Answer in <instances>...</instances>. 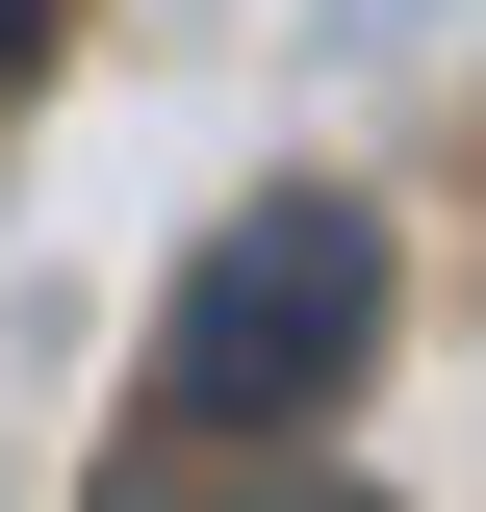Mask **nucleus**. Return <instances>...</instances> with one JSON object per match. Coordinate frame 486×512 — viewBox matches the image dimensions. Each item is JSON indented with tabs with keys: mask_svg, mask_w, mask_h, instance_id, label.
<instances>
[{
	"mask_svg": "<svg viewBox=\"0 0 486 512\" xmlns=\"http://www.w3.org/2000/svg\"><path fill=\"white\" fill-rule=\"evenodd\" d=\"M359 359H384V205L282 180V205H231V231L180 256V333H154V410H180V436H307V410H333Z\"/></svg>",
	"mask_w": 486,
	"mask_h": 512,
	"instance_id": "nucleus-1",
	"label": "nucleus"
},
{
	"mask_svg": "<svg viewBox=\"0 0 486 512\" xmlns=\"http://www.w3.org/2000/svg\"><path fill=\"white\" fill-rule=\"evenodd\" d=\"M26 52H52V0H0V77H26Z\"/></svg>",
	"mask_w": 486,
	"mask_h": 512,
	"instance_id": "nucleus-2",
	"label": "nucleus"
}]
</instances>
